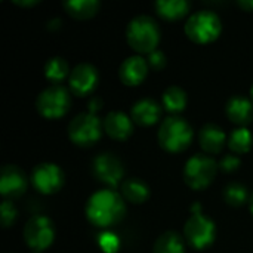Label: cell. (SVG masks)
<instances>
[{"label":"cell","instance_id":"1","mask_svg":"<svg viewBox=\"0 0 253 253\" xmlns=\"http://www.w3.org/2000/svg\"><path fill=\"white\" fill-rule=\"evenodd\" d=\"M126 205L123 197L114 190L95 191L86 203L87 219L98 227H110L123 219Z\"/></svg>","mask_w":253,"mask_h":253},{"label":"cell","instance_id":"2","mask_svg":"<svg viewBox=\"0 0 253 253\" xmlns=\"http://www.w3.org/2000/svg\"><path fill=\"white\" fill-rule=\"evenodd\" d=\"M126 39L132 49L139 53H151L160 40V28L154 18L136 15L126 27Z\"/></svg>","mask_w":253,"mask_h":253},{"label":"cell","instance_id":"3","mask_svg":"<svg viewBox=\"0 0 253 253\" xmlns=\"http://www.w3.org/2000/svg\"><path fill=\"white\" fill-rule=\"evenodd\" d=\"M157 139L166 151H182L193 141V127L185 119L179 116H169L160 123Z\"/></svg>","mask_w":253,"mask_h":253},{"label":"cell","instance_id":"4","mask_svg":"<svg viewBox=\"0 0 253 253\" xmlns=\"http://www.w3.org/2000/svg\"><path fill=\"white\" fill-rule=\"evenodd\" d=\"M185 34L196 43H209L215 40L222 30L221 18L209 9H200L190 15L184 25Z\"/></svg>","mask_w":253,"mask_h":253},{"label":"cell","instance_id":"5","mask_svg":"<svg viewBox=\"0 0 253 253\" xmlns=\"http://www.w3.org/2000/svg\"><path fill=\"white\" fill-rule=\"evenodd\" d=\"M218 168L219 165L213 157L202 153L194 154L187 160L184 166V179L193 190H202L213 181Z\"/></svg>","mask_w":253,"mask_h":253},{"label":"cell","instance_id":"6","mask_svg":"<svg viewBox=\"0 0 253 253\" xmlns=\"http://www.w3.org/2000/svg\"><path fill=\"white\" fill-rule=\"evenodd\" d=\"M102 122L95 113L86 111L74 116L68 123V136L77 145H92L101 138Z\"/></svg>","mask_w":253,"mask_h":253},{"label":"cell","instance_id":"7","mask_svg":"<svg viewBox=\"0 0 253 253\" xmlns=\"http://www.w3.org/2000/svg\"><path fill=\"white\" fill-rule=\"evenodd\" d=\"M36 108L47 119L61 117L70 108V93L64 86L52 84L39 93L36 99Z\"/></svg>","mask_w":253,"mask_h":253},{"label":"cell","instance_id":"8","mask_svg":"<svg viewBox=\"0 0 253 253\" xmlns=\"http://www.w3.org/2000/svg\"><path fill=\"white\" fill-rule=\"evenodd\" d=\"M215 233V222L202 212L193 213L184 225V236L194 249H205L212 245Z\"/></svg>","mask_w":253,"mask_h":253},{"label":"cell","instance_id":"9","mask_svg":"<svg viewBox=\"0 0 253 253\" xmlns=\"http://www.w3.org/2000/svg\"><path fill=\"white\" fill-rule=\"evenodd\" d=\"M55 237L52 221L44 215H33L24 225V239L34 252L49 248Z\"/></svg>","mask_w":253,"mask_h":253},{"label":"cell","instance_id":"10","mask_svg":"<svg viewBox=\"0 0 253 253\" xmlns=\"http://www.w3.org/2000/svg\"><path fill=\"white\" fill-rule=\"evenodd\" d=\"M31 184L43 194L56 193L64 184V172L55 163H40L31 172Z\"/></svg>","mask_w":253,"mask_h":253},{"label":"cell","instance_id":"11","mask_svg":"<svg viewBox=\"0 0 253 253\" xmlns=\"http://www.w3.org/2000/svg\"><path fill=\"white\" fill-rule=\"evenodd\" d=\"M92 168H93L95 176L101 182H104L110 187H116L125 175V168H123L122 160L117 156H114L113 153L98 154L93 159Z\"/></svg>","mask_w":253,"mask_h":253},{"label":"cell","instance_id":"12","mask_svg":"<svg viewBox=\"0 0 253 253\" xmlns=\"http://www.w3.org/2000/svg\"><path fill=\"white\" fill-rule=\"evenodd\" d=\"M98 79L99 76L95 65L89 62H80L71 70L68 76V84L73 93L82 96L90 93L95 89Z\"/></svg>","mask_w":253,"mask_h":253},{"label":"cell","instance_id":"13","mask_svg":"<svg viewBox=\"0 0 253 253\" xmlns=\"http://www.w3.org/2000/svg\"><path fill=\"white\" fill-rule=\"evenodd\" d=\"M25 188V173L15 165H4L0 172V194L3 197H18Z\"/></svg>","mask_w":253,"mask_h":253},{"label":"cell","instance_id":"14","mask_svg":"<svg viewBox=\"0 0 253 253\" xmlns=\"http://www.w3.org/2000/svg\"><path fill=\"white\" fill-rule=\"evenodd\" d=\"M148 61L141 55H130L119 67V77L127 86L139 84L148 73Z\"/></svg>","mask_w":253,"mask_h":253},{"label":"cell","instance_id":"15","mask_svg":"<svg viewBox=\"0 0 253 253\" xmlns=\"http://www.w3.org/2000/svg\"><path fill=\"white\" fill-rule=\"evenodd\" d=\"M102 129L113 139H126L133 130L132 119L123 111H110L102 120Z\"/></svg>","mask_w":253,"mask_h":253},{"label":"cell","instance_id":"16","mask_svg":"<svg viewBox=\"0 0 253 253\" xmlns=\"http://www.w3.org/2000/svg\"><path fill=\"white\" fill-rule=\"evenodd\" d=\"M162 114V107L153 98H141L138 99L130 110V117L135 123L141 126L154 125Z\"/></svg>","mask_w":253,"mask_h":253},{"label":"cell","instance_id":"17","mask_svg":"<svg viewBox=\"0 0 253 253\" xmlns=\"http://www.w3.org/2000/svg\"><path fill=\"white\" fill-rule=\"evenodd\" d=\"M225 113L233 123L248 125L253 119V102L245 95H233L225 105Z\"/></svg>","mask_w":253,"mask_h":253},{"label":"cell","instance_id":"18","mask_svg":"<svg viewBox=\"0 0 253 253\" xmlns=\"http://www.w3.org/2000/svg\"><path fill=\"white\" fill-rule=\"evenodd\" d=\"M225 141H227L225 132L216 123H206L205 126H202L199 132L200 147L206 153H211V154L219 153L222 147L225 145Z\"/></svg>","mask_w":253,"mask_h":253},{"label":"cell","instance_id":"19","mask_svg":"<svg viewBox=\"0 0 253 253\" xmlns=\"http://www.w3.org/2000/svg\"><path fill=\"white\" fill-rule=\"evenodd\" d=\"M120 190H122L123 197H125L127 202L135 203V205L144 203V202L148 199V196H150V188H148V185H147L142 179L135 178V176L126 178V179L122 182Z\"/></svg>","mask_w":253,"mask_h":253},{"label":"cell","instance_id":"20","mask_svg":"<svg viewBox=\"0 0 253 253\" xmlns=\"http://www.w3.org/2000/svg\"><path fill=\"white\" fill-rule=\"evenodd\" d=\"M64 9L68 15L76 19H87L98 13L99 1L98 0H65Z\"/></svg>","mask_w":253,"mask_h":253},{"label":"cell","instance_id":"21","mask_svg":"<svg viewBox=\"0 0 253 253\" xmlns=\"http://www.w3.org/2000/svg\"><path fill=\"white\" fill-rule=\"evenodd\" d=\"M157 13L165 19H178L187 15L190 3L187 0H157L154 3Z\"/></svg>","mask_w":253,"mask_h":253},{"label":"cell","instance_id":"22","mask_svg":"<svg viewBox=\"0 0 253 253\" xmlns=\"http://www.w3.org/2000/svg\"><path fill=\"white\" fill-rule=\"evenodd\" d=\"M153 253H185L182 237L175 231H166L154 242Z\"/></svg>","mask_w":253,"mask_h":253},{"label":"cell","instance_id":"23","mask_svg":"<svg viewBox=\"0 0 253 253\" xmlns=\"http://www.w3.org/2000/svg\"><path fill=\"white\" fill-rule=\"evenodd\" d=\"M162 102H163V107L168 111H170V113H179L187 105V93H185V90L182 87H179L176 84H172V86H169L163 92Z\"/></svg>","mask_w":253,"mask_h":253},{"label":"cell","instance_id":"24","mask_svg":"<svg viewBox=\"0 0 253 253\" xmlns=\"http://www.w3.org/2000/svg\"><path fill=\"white\" fill-rule=\"evenodd\" d=\"M253 142V136L251 130L245 126L233 129L228 136V147L236 154H245L251 150Z\"/></svg>","mask_w":253,"mask_h":253},{"label":"cell","instance_id":"25","mask_svg":"<svg viewBox=\"0 0 253 253\" xmlns=\"http://www.w3.org/2000/svg\"><path fill=\"white\" fill-rule=\"evenodd\" d=\"M71 73L68 68V62L62 56H52L44 64V77L53 83H58Z\"/></svg>","mask_w":253,"mask_h":253},{"label":"cell","instance_id":"26","mask_svg":"<svg viewBox=\"0 0 253 253\" xmlns=\"http://www.w3.org/2000/svg\"><path fill=\"white\" fill-rule=\"evenodd\" d=\"M249 193L248 188L240 182H230L224 188V199L231 206H242L248 202Z\"/></svg>","mask_w":253,"mask_h":253},{"label":"cell","instance_id":"27","mask_svg":"<svg viewBox=\"0 0 253 253\" xmlns=\"http://www.w3.org/2000/svg\"><path fill=\"white\" fill-rule=\"evenodd\" d=\"M98 245H99V248L105 253H114L117 252V249L120 246V240H119V237L116 234L107 231V233L99 234Z\"/></svg>","mask_w":253,"mask_h":253},{"label":"cell","instance_id":"28","mask_svg":"<svg viewBox=\"0 0 253 253\" xmlns=\"http://www.w3.org/2000/svg\"><path fill=\"white\" fill-rule=\"evenodd\" d=\"M16 208L13 206V203L10 200H3L1 206H0V218H1V225L4 228H7L15 219H16Z\"/></svg>","mask_w":253,"mask_h":253},{"label":"cell","instance_id":"29","mask_svg":"<svg viewBox=\"0 0 253 253\" xmlns=\"http://www.w3.org/2000/svg\"><path fill=\"white\" fill-rule=\"evenodd\" d=\"M240 163L242 162L236 154H225L222 156L218 165H219V169H222L224 172H234L236 169H239Z\"/></svg>","mask_w":253,"mask_h":253},{"label":"cell","instance_id":"30","mask_svg":"<svg viewBox=\"0 0 253 253\" xmlns=\"http://www.w3.org/2000/svg\"><path fill=\"white\" fill-rule=\"evenodd\" d=\"M147 61H148V65L153 67L154 70H160V68H163V67L166 65V56H165V53H163L162 50H159V49H156V50H153L151 53H148Z\"/></svg>","mask_w":253,"mask_h":253},{"label":"cell","instance_id":"31","mask_svg":"<svg viewBox=\"0 0 253 253\" xmlns=\"http://www.w3.org/2000/svg\"><path fill=\"white\" fill-rule=\"evenodd\" d=\"M102 107V101L99 96H92L90 101H89V111L90 113H95L96 110H99Z\"/></svg>","mask_w":253,"mask_h":253},{"label":"cell","instance_id":"32","mask_svg":"<svg viewBox=\"0 0 253 253\" xmlns=\"http://www.w3.org/2000/svg\"><path fill=\"white\" fill-rule=\"evenodd\" d=\"M237 3H239L240 7H243V9H246V10L253 9V0H239Z\"/></svg>","mask_w":253,"mask_h":253},{"label":"cell","instance_id":"33","mask_svg":"<svg viewBox=\"0 0 253 253\" xmlns=\"http://www.w3.org/2000/svg\"><path fill=\"white\" fill-rule=\"evenodd\" d=\"M16 4H21V6H31V4H36L37 0H13Z\"/></svg>","mask_w":253,"mask_h":253},{"label":"cell","instance_id":"34","mask_svg":"<svg viewBox=\"0 0 253 253\" xmlns=\"http://www.w3.org/2000/svg\"><path fill=\"white\" fill-rule=\"evenodd\" d=\"M251 212H252V215H253V194H252V197H251Z\"/></svg>","mask_w":253,"mask_h":253},{"label":"cell","instance_id":"35","mask_svg":"<svg viewBox=\"0 0 253 253\" xmlns=\"http://www.w3.org/2000/svg\"><path fill=\"white\" fill-rule=\"evenodd\" d=\"M251 99H252V102H253V84H252V87H251Z\"/></svg>","mask_w":253,"mask_h":253},{"label":"cell","instance_id":"36","mask_svg":"<svg viewBox=\"0 0 253 253\" xmlns=\"http://www.w3.org/2000/svg\"><path fill=\"white\" fill-rule=\"evenodd\" d=\"M33 253H40V252H33Z\"/></svg>","mask_w":253,"mask_h":253}]
</instances>
